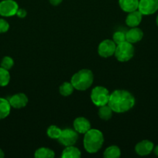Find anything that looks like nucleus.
<instances>
[{"label": "nucleus", "instance_id": "obj_25", "mask_svg": "<svg viewBox=\"0 0 158 158\" xmlns=\"http://www.w3.org/2000/svg\"><path fill=\"white\" fill-rule=\"evenodd\" d=\"M14 61L11 57L9 56H5L4 58L2 60L1 62V67L4 68L6 69H10L13 66Z\"/></svg>", "mask_w": 158, "mask_h": 158}, {"label": "nucleus", "instance_id": "obj_24", "mask_svg": "<svg viewBox=\"0 0 158 158\" xmlns=\"http://www.w3.org/2000/svg\"><path fill=\"white\" fill-rule=\"evenodd\" d=\"M113 41L116 45L120 44V43L126 41L125 32H122V31H117V32H115L114 35H113Z\"/></svg>", "mask_w": 158, "mask_h": 158}, {"label": "nucleus", "instance_id": "obj_6", "mask_svg": "<svg viewBox=\"0 0 158 158\" xmlns=\"http://www.w3.org/2000/svg\"><path fill=\"white\" fill-rule=\"evenodd\" d=\"M78 133L75 130L65 128L62 130L61 134L57 139L58 142L65 147L74 145L78 139Z\"/></svg>", "mask_w": 158, "mask_h": 158}, {"label": "nucleus", "instance_id": "obj_4", "mask_svg": "<svg viewBox=\"0 0 158 158\" xmlns=\"http://www.w3.org/2000/svg\"><path fill=\"white\" fill-rule=\"evenodd\" d=\"M135 49L133 44L125 41L120 44L116 45L115 56L119 62H127L131 60L134 56Z\"/></svg>", "mask_w": 158, "mask_h": 158}, {"label": "nucleus", "instance_id": "obj_18", "mask_svg": "<svg viewBox=\"0 0 158 158\" xmlns=\"http://www.w3.org/2000/svg\"><path fill=\"white\" fill-rule=\"evenodd\" d=\"M113 110L111 109L109 106L108 104L104 105V106H99V112H98V114H99V117H100L102 120H108L112 117Z\"/></svg>", "mask_w": 158, "mask_h": 158}, {"label": "nucleus", "instance_id": "obj_13", "mask_svg": "<svg viewBox=\"0 0 158 158\" xmlns=\"http://www.w3.org/2000/svg\"><path fill=\"white\" fill-rule=\"evenodd\" d=\"M143 37V32L138 27H132L125 32V39L129 43H136L140 41Z\"/></svg>", "mask_w": 158, "mask_h": 158}, {"label": "nucleus", "instance_id": "obj_22", "mask_svg": "<svg viewBox=\"0 0 158 158\" xmlns=\"http://www.w3.org/2000/svg\"><path fill=\"white\" fill-rule=\"evenodd\" d=\"M10 81V74L8 69L0 67V86H6Z\"/></svg>", "mask_w": 158, "mask_h": 158}, {"label": "nucleus", "instance_id": "obj_14", "mask_svg": "<svg viewBox=\"0 0 158 158\" xmlns=\"http://www.w3.org/2000/svg\"><path fill=\"white\" fill-rule=\"evenodd\" d=\"M143 14L139 10H135L133 12H129L126 19L125 24L129 27H137L142 21Z\"/></svg>", "mask_w": 158, "mask_h": 158}, {"label": "nucleus", "instance_id": "obj_7", "mask_svg": "<svg viewBox=\"0 0 158 158\" xmlns=\"http://www.w3.org/2000/svg\"><path fill=\"white\" fill-rule=\"evenodd\" d=\"M19 6L14 0H3L0 2V15L9 17L15 15Z\"/></svg>", "mask_w": 158, "mask_h": 158}, {"label": "nucleus", "instance_id": "obj_27", "mask_svg": "<svg viewBox=\"0 0 158 158\" xmlns=\"http://www.w3.org/2000/svg\"><path fill=\"white\" fill-rule=\"evenodd\" d=\"M26 14H27V12H26V11L24 9H19L18 10H17V12L15 15H16L19 18L23 19L26 16Z\"/></svg>", "mask_w": 158, "mask_h": 158}, {"label": "nucleus", "instance_id": "obj_15", "mask_svg": "<svg viewBox=\"0 0 158 158\" xmlns=\"http://www.w3.org/2000/svg\"><path fill=\"white\" fill-rule=\"evenodd\" d=\"M139 0H119V4L122 10L125 12H131L137 10Z\"/></svg>", "mask_w": 158, "mask_h": 158}, {"label": "nucleus", "instance_id": "obj_2", "mask_svg": "<svg viewBox=\"0 0 158 158\" xmlns=\"http://www.w3.org/2000/svg\"><path fill=\"white\" fill-rule=\"evenodd\" d=\"M104 143L103 134L97 129H90L85 134L83 140L84 148L89 154H95Z\"/></svg>", "mask_w": 158, "mask_h": 158}, {"label": "nucleus", "instance_id": "obj_1", "mask_svg": "<svg viewBox=\"0 0 158 158\" xmlns=\"http://www.w3.org/2000/svg\"><path fill=\"white\" fill-rule=\"evenodd\" d=\"M136 100L129 91L125 89H116L110 94L108 105L113 112L121 114L131 110L134 106Z\"/></svg>", "mask_w": 158, "mask_h": 158}, {"label": "nucleus", "instance_id": "obj_20", "mask_svg": "<svg viewBox=\"0 0 158 158\" xmlns=\"http://www.w3.org/2000/svg\"><path fill=\"white\" fill-rule=\"evenodd\" d=\"M55 156L52 150L46 148H40L37 149L34 153V157L36 158H53Z\"/></svg>", "mask_w": 158, "mask_h": 158}, {"label": "nucleus", "instance_id": "obj_29", "mask_svg": "<svg viewBox=\"0 0 158 158\" xmlns=\"http://www.w3.org/2000/svg\"><path fill=\"white\" fill-rule=\"evenodd\" d=\"M153 152H154L155 155H156L158 157V145H156L155 148H153Z\"/></svg>", "mask_w": 158, "mask_h": 158}, {"label": "nucleus", "instance_id": "obj_9", "mask_svg": "<svg viewBox=\"0 0 158 158\" xmlns=\"http://www.w3.org/2000/svg\"><path fill=\"white\" fill-rule=\"evenodd\" d=\"M138 10L143 15H152L158 10V0H139Z\"/></svg>", "mask_w": 158, "mask_h": 158}, {"label": "nucleus", "instance_id": "obj_19", "mask_svg": "<svg viewBox=\"0 0 158 158\" xmlns=\"http://www.w3.org/2000/svg\"><path fill=\"white\" fill-rule=\"evenodd\" d=\"M121 155V151L119 147L116 145L108 147L104 152L103 156L105 158H119Z\"/></svg>", "mask_w": 158, "mask_h": 158}, {"label": "nucleus", "instance_id": "obj_28", "mask_svg": "<svg viewBox=\"0 0 158 158\" xmlns=\"http://www.w3.org/2000/svg\"><path fill=\"white\" fill-rule=\"evenodd\" d=\"M49 1L52 6H58V5H60V3L62 2V1H63V0H49Z\"/></svg>", "mask_w": 158, "mask_h": 158}, {"label": "nucleus", "instance_id": "obj_26", "mask_svg": "<svg viewBox=\"0 0 158 158\" xmlns=\"http://www.w3.org/2000/svg\"><path fill=\"white\" fill-rule=\"evenodd\" d=\"M9 25L7 23V21H6L3 19H0V33H3V32H6L9 30Z\"/></svg>", "mask_w": 158, "mask_h": 158}, {"label": "nucleus", "instance_id": "obj_8", "mask_svg": "<svg viewBox=\"0 0 158 158\" xmlns=\"http://www.w3.org/2000/svg\"><path fill=\"white\" fill-rule=\"evenodd\" d=\"M116 49V44L113 40H105L102 41L98 48V52L99 56L104 58H108L114 55Z\"/></svg>", "mask_w": 158, "mask_h": 158}, {"label": "nucleus", "instance_id": "obj_12", "mask_svg": "<svg viewBox=\"0 0 158 158\" xmlns=\"http://www.w3.org/2000/svg\"><path fill=\"white\" fill-rule=\"evenodd\" d=\"M74 129L77 131L78 134H85L91 129V123L89 120L85 117H77L74 120L73 123Z\"/></svg>", "mask_w": 158, "mask_h": 158}, {"label": "nucleus", "instance_id": "obj_11", "mask_svg": "<svg viewBox=\"0 0 158 158\" xmlns=\"http://www.w3.org/2000/svg\"><path fill=\"white\" fill-rule=\"evenodd\" d=\"M8 100L10 103L11 107L15 108V109L25 107L28 103V98L24 94H15L12 96Z\"/></svg>", "mask_w": 158, "mask_h": 158}, {"label": "nucleus", "instance_id": "obj_31", "mask_svg": "<svg viewBox=\"0 0 158 158\" xmlns=\"http://www.w3.org/2000/svg\"><path fill=\"white\" fill-rule=\"evenodd\" d=\"M156 25H157V26H158V15H157V17H156Z\"/></svg>", "mask_w": 158, "mask_h": 158}, {"label": "nucleus", "instance_id": "obj_17", "mask_svg": "<svg viewBox=\"0 0 158 158\" xmlns=\"http://www.w3.org/2000/svg\"><path fill=\"white\" fill-rule=\"evenodd\" d=\"M11 105L9 100L0 98V120L7 117L10 114Z\"/></svg>", "mask_w": 158, "mask_h": 158}, {"label": "nucleus", "instance_id": "obj_10", "mask_svg": "<svg viewBox=\"0 0 158 158\" xmlns=\"http://www.w3.org/2000/svg\"><path fill=\"white\" fill-rule=\"evenodd\" d=\"M153 148H154V145L153 142L148 140H143L136 145L135 151L138 155L147 156L153 151Z\"/></svg>", "mask_w": 158, "mask_h": 158}, {"label": "nucleus", "instance_id": "obj_3", "mask_svg": "<svg viewBox=\"0 0 158 158\" xmlns=\"http://www.w3.org/2000/svg\"><path fill=\"white\" fill-rule=\"evenodd\" d=\"M94 80V76L90 69H83L77 71L72 76L71 83H72L74 89L80 91L88 89L92 85Z\"/></svg>", "mask_w": 158, "mask_h": 158}, {"label": "nucleus", "instance_id": "obj_30", "mask_svg": "<svg viewBox=\"0 0 158 158\" xmlns=\"http://www.w3.org/2000/svg\"><path fill=\"white\" fill-rule=\"evenodd\" d=\"M4 156H5L4 153H3V151H2V149H0V158L4 157Z\"/></svg>", "mask_w": 158, "mask_h": 158}, {"label": "nucleus", "instance_id": "obj_16", "mask_svg": "<svg viewBox=\"0 0 158 158\" xmlns=\"http://www.w3.org/2000/svg\"><path fill=\"white\" fill-rule=\"evenodd\" d=\"M81 156V153L80 150L74 147V145L66 147L61 154L62 158H80Z\"/></svg>", "mask_w": 158, "mask_h": 158}, {"label": "nucleus", "instance_id": "obj_23", "mask_svg": "<svg viewBox=\"0 0 158 158\" xmlns=\"http://www.w3.org/2000/svg\"><path fill=\"white\" fill-rule=\"evenodd\" d=\"M61 131L62 130L60 129L58 127L52 125V126H50L48 127L47 131H46V134L50 138L58 139L61 134Z\"/></svg>", "mask_w": 158, "mask_h": 158}, {"label": "nucleus", "instance_id": "obj_21", "mask_svg": "<svg viewBox=\"0 0 158 158\" xmlns=\"http://www.w3.org/2000/svg\"><path fill=\"white\" fill-rule=\"evenodd\" d=\"M74 87L71 82H65L59 88V92L64 97H68L74 92Z\"/></svg>", "mask_w": 158, "mask_h": 158}, {"label": "nucleus", "instance_id": "obj_5", "mask_svg": "<svg viewBox=\"0 0 158 158\" xmlns=\"http://www.w3.org/2000/svg\"><path fill=\"white\" fill-rule=\"evenodd\" d=\"M109 97V91L102 86H95L91 93V101L97 106H102L108 104Z\"/></svg>", "mask_w": 158, "mask_h": 158}]
</instances>
